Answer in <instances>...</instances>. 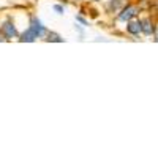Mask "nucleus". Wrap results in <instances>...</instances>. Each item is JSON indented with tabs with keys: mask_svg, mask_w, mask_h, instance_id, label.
I'll list each match as a JSON object with an SVG mask.
<instances>
[{
	"mask_svg": "<svg viewBox=\"0 0 158 158\" xmlns=\"http://www.w3.org/2000/svg\"><path fill=\"white\" fill-rule=\"evenodd\" d=\"M30 29L33 30V33L36 35V38H40V36H43L44 33H46V29H44V25L40 22L36 18H33L32 19V22H30Z\"/></svg>",
	"mask_w": 158,
	"mask_h": 158,
	"instance_id": "1",
	"label": "nucleus"
},
{
	"mask_svg": "<svg viewBox=\"0 0 158 158\" xmlns=\"http://www.w3.org/2000/svg\"><path fill=\"white\" fill-rule=\"evenodd\" d=\"M136 8L135 6H131V5H128V6H125L123 8V11L120 13V16H118V19L120 21H130L131 18H135L136 16Z\"/></svg>",
	"mask_w": 158,
	"mask_h": 158,
	"instance_id": "2",
	"label": "nucleus"
},
{
	"mask_svg": "<svg viewBox=\"0 0 158 158\" xmlns=\"http://www.w3.org/2000/svg\"><path fill=\"white\" fill-rule=\"evenodd\" d=\"M2 32H3V35H5L6 38H15V36H18V30H16V27H15L11 22H5V24L2 25Z\"/></svg>",
	"mask_w": 158,
	"mask_h": 158,
	"instance_id": "3",
	"label": "nucleus"
},
{
	"mask_svg": "<svg viewBox=\"0 0 158 158\" xmlns=\"http://www.w3.org/2000/svg\"><path fill=\"white\" fill-rule=\"evenodd\" d=\"M127 30H128V33H131V35H138L139 32H142V29H141V21H130L128 25H127Z\"/></svg>",
	"mask_w": 158,
	"mask_h": 158,
	"instance_id": "4",
	"label": "nucleus"
},
{
	"mask_svg": "<svg viewBox=\"0 0 158 158\" xmlns=\"http://www.w3.org/2000/svg\"><path fill=\"white\" fill-rule=\"evenodd\" d=\"M141 29H142V32L146 33V35H152L153 27H152L150 19H142V21H141Z\"/></svg>",
	"mask_w": 158,
	"mask_h": 158,
	"instance_id": "5",
	"label": "nucleus"
},
{
	"mask_svg": "<svg viewBox=\"0 0 158 158\" xmlns=\"http://www.w3.org/2000/svg\"><path fill=\"white\" fill-rule=\"evenodd\" d=\"M35 38H36V35L33 33L32 29H29L27 32H24V33H22L21 41H29V43H32V41H35Z\"/></svg>",
	"mask_w": 158,
	"mask_h": 158,
	"instance_id": "6",
	"label": "nucleus"
},
{
	"mask_svg": "<svg viewBox=\"0 0 158 158\" xmlns=\"http://www.w3.org/2000/svg\"><path fill=\"white\" fill-rule=\"evenodd\" d=\"M49 41H62V38L57 35V33H49Z\"/></svg>",
	"mask_w": 158,
	"mask_h": 158,
	"instance_id": "7",
	"label": "nucleus"
},
{
	"mask_svg": "<svg viewBox=\"0 0 158 158\" xmlns=\"http://www.w3.org/2000/svg\"><path fill=\"white\" fill-rule=\"evenodd\" d=\"M54 10L59 13V15H62V13H63V6H60V5H54Z\"/></svg>",
	"mask_w": 158,
	"mask_h": 158,
	"instance_id": "8",
	"label": "nucleus"
},
{
	"mask_svg": "<svg viewBox=\"0 0 158 158\" xmlns=\"http://www.w3.org/2000/svg\"><path fill=\"white\" fill-rule=\"evenodd\" d=\"M76 19H77V21H79V22H82V24H84V25H87V21H85V19H84V18H81V16H77V18H76Z\"/></svg>",
	"mask_w": 158,
	"mask_h": 158,
	"instance_id": "9",
	"label": "nucleus"
},
{
	"mask_svg": "<svg viewBox=\"0 0 158 158\" xmlns=\"http://www.w3.org/2000/svg\"><path fill=\"white\" fill-rule=\"evenodd\" d=\"M156 40H158V35H156Z\"/></svg>",
	"mask_w": 158,
	"mask_h": 158,
	"instance_id": "10",
	"label": "nucleus"
},
{
	"mask_svg": "<svg viewBox=\"0 0 158 158\" xmlns=\"http://www.w3.org/2000/svg\"><path fill=\"white\" fill-rule=\"evenodd\" d=\"M0 40H2V38H0Z\"/></svg>",
	"mask_w": 158,
	"mask_h": 158,
	"instance_id": "11",
	"label": "nucleus"
}]
</instances>
